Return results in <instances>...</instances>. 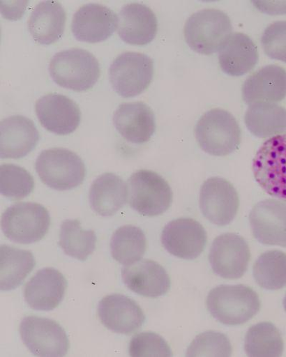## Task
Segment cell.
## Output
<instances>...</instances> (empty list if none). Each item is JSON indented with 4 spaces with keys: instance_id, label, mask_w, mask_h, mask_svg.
Returning a JSON list of instances; mask_svg holds the SVG:
<instances>
[{
    "instance_id": "6da1fadb",
    "label": "cell",
    "mask_w": 286,
    "mask_h": 357,
    "mask_svg": "<svg viewBox=\"0 0 286 357\" xmlns=\"http://www.w3.org/2000/svg\"><path fill=\"white\" fill-rule=\"evenodd\" d=\"M206 306L211 316L227 326H239L253 319L261 310L259 295L243 285H220L209 294Z\"/></svg>"
},
{
    "instance_id": "7a4b0ae2",
    "label": "cell",
    "mask_w": 286,
    "mask_h": 357,
    "mask_svg": "<svg viewBox=\"0 0 286 357\" xmlns=\"http://www.w3.org/2000/svg\"><path fill=\"white\" fill-rule=\"evenodd\" d=\"M49 72L57 84L75 92L89 91L100 77L96 57L90 52L79 48L55 54L50 61Z\"/></svg>"
},
{
    "instance_id": "3957f363",
    "label": "cell",
    "mask_w": 286,
    "mask_h": 357,
    "mask_svg": "<svg viewBox=\"0 0 286 357\" xmlns=\"http://www.w3.org/2000/svg\"><path fill=\"white\" fill-rule=\"evenodd\" d=\"M196 140L202 151L216 157L231 155L238 150L241 131L234 116L222 109H213L200 118Z\"/></svg>"
},
{
    "instance_id": "277c9868",
    "label": "cell",
    "mask_w": 286,
    "mask_h": 357,
    "mask_svg": "<svg viewBox=\"0 0 286 357\" xmlns=\"http://www.w3.org/2000/svg\"><path fill=\"white\" fill-rule=\"evenodd\" d=\"M232 31L231 19L224 12L205 9L189 17L185 24L184 36L194 52L211 55L220 51Z\"/></svg>"
},
{
    "instance_id": "5b68a950",
    "label": "cell",
    "mask_w": 286,
    "mask_h": 357,
    "mask_svg": "<svg viewBox=\"0 0 286 357\" xmlns=\"http://www.w3.org/2000/svg\"><path fill=\"white\" fill-rule=\"evenodd\" d=\"M41 181L55 190H70L80 186L86 175L84 162L76 153L65 148L43 151L36 162Z\"/></svg>"
},
{
    "instance_id": "8992f818",
    "label": "cell",
    "mask_w": 286,
    "mask_h": 357,
    "mask_svg": "<svg viewBox=\"0 0 286 357\" xmlns=\"http://www.w3.org/2000/svg\"><path fill=\"white\" fill-rule=\"evenodd\" d=\"M128 202L133 209L145 217L165 213L173 202V192L158 173L140 169L133 173L128 182Z\"/></svg>"
},
{
    "instance_id": "52a82bcc",
    "label": "cell",
    "mask_w": 286,
    "mask_h": 357,
    "mask_svg": "<svg viewBox=\"0 0 286 357\" xmlns=\"http://www.w3.org/2000/svg\"><path fill=\"white\" fill-rule=\"evenodd\" d=\"M50 216L43 205L33 202L15 204L2 215L1 226L10 241L22 245L40 241L50 227Z\"/></svg>"
},
{
    "instance_id": "ba28073f",
    "label": "cell",
    "mask_w": 286,
    "mask_h": 357,
    "mask_svg": "<svg viewBox=\"0 0 286 357\" xmlns=\"http://www.w3.org/2000/svg\"><path fill=\"white\" fill-rule=\"evenodd\" d=\"M257 184L269 195L286 201V133L269 139L253 162Z\"/></svg>"
},
{
    "instance_id": "9c48e42d",
    "label": "cell",
    "mask_w": 286,
    "mask_h": 357,
    "mask_svg": "<svg viewBox=\"0 0 286 357\" xmlns=\"http://www.w3.org/2000/svg\"><path fill=\"white\" fill-rule=\"evenodd\" d=\"M109 75L116 93L124 98H134L150 86L154 75V63L147 54L123 52L114 59Z\"/></svg>"
},
{
    "instance_id": "30bf717a",
    "label": "cell",
    "mask_w": 286,
    "mask_h": 357,
    "mask_svg": "<svg viewBox=\"0 0 286 357\" xmlns=\"http://www.w3.org/2000/svg\"><path fill=\"white\" fill-rule=\"evenodd\" d=\"M20 333L27 348L37 356L61 357L68 353V337L63 327L52 319L26 317L20 323Z\"/></svg>"
},
{
    "instance_id": "8fae6325",
    "label": "cell",
    "mask_w": 286,
    "mask_h": 357,
    "mask_svg": "<svg viewBox=\"0 0 286 357\" xmlns=\"http://www.w3.org/2000/svg\"><path fill=\"white\" fill-rule=\"evenodd\" d=\"M199 204L200 211L210 222L224 227L235 219L240 200L231 183L223 178L212 177L200 189Z\"/></svg>"
},
{
    "instance_id": "7c38bea8",
    "label": "cell",
    "mask_w": 286,
    "mask_h": 357,
    "mask_svg": "<svg viewBox=\"0 0 286 357\" xmlns=\"http://www.w3.org/2000/svg\"><path fill=\"white\" fill-rule=\"evenodd\" d=\"M250 251L244 238L235 233L223 234L216 238L209 253L213 272L226 280L241 278L246 273Z\"/></svg>"
},
{
    "instance_id": "4fadbf2b",
    "label": "cell",
    "mask_w": 286,
    "mask_h": 357,
    "mask_svg": "<svg viewBox=\"0 0 286 357\" xmlns=\"http://www.w3.org/2000/svg\"><path fill=\"white\" fill-rule=\"evenodd\" d=\"M161 241L165 249L178 258L193 260L203 253L207 234L202 226L191 218H179L164 227Z\"/></svg>"
},
{
    "instance_id": "5bb4252c",
    "label": "cell",
    "mask_w": 286,
    "mask_h": 357,
    "mask_svg": "<svg viewBox=\"0 0 286 357\" xmlns=\"http://www.w3.org/2000/svg\"><path fill=\"white\" fill-rule=\"evenodd\" d=\"M249 222L257 242L286 248V202L269 199L253 208Z\"/></svg>"
},
{
    "instance_id": "9a60e30c",
    "label": "cell",
    "mask_w": 286,
    "mask_h": 357,
    "mask_svg": "<svg viewBox=\"0 0 286 357\" xmlns=\"http://www.w3.org/2000/svg\"><path fill=\"white\" fill-rule=\"evenodd\" d=\"M119 26V17L107 6L91 3L82 6L75 13L72 32L76 40L89 43L107 40Z\"/></svg>"
},
{
    "instance_id": "2e32d148",
    "label": "cell",
    "mask_w": 286,
    "mask_h": 357,
    "mask_svg": "<svg viewBox=\"0 0 286 357\" xmlns=\"http://www.w3.org/2000/svg\"><path fill=\"white\" fill-rule=\"evenodd\" d=\"M98 317L107 330L127 335L136 333L146 321V315L137 303L120 294L107 295L101 300Z\"/></svg>"
},
{
    "instance_id": "e0dca14e",
    "label": "cell",
    "mask_w": 286,
    "mask_h": 357,
    "mask_svg": "<svg viewBox=\"0 0 286 357\" xmlns=\"http://www.w3.org/2000/svg\"><path fill=\"white\" fill-rule=\"evenodd\" d=\"M36 111L41 125L47 131L59 135L74 132L81 122L79 106L67 96L50 93L40 98Z\"/></svg>"
},
{
    "instance_id": "ac0fdd59",
    "label": "cell",
    "mask_w": 286,
    "mask_h": 357,
    "mask_svg": "<svg viewBox=\"0 0 286 357\" xmlns=\"http://www.w3.org/2000/svg\"><path fill=\"white\" fill-rule=\"evenodd\" d=\"M67 287V280L61 272L54 268H44L26 284L24 301L33 310L52 311L63 301Z\"/></svg>"
},
{
    "instance_id": "d6986e66",
    "label": "cell",
    "mask_w": 286,
    "mask_h": 357,
    "mask_svg": "<svg viewBox=\"0 0 286 357\" xmlns=\"http://www.w3.org/2000/svg\"><path fill=\"white\" fill-rule=\"evenodd\" d=\"M40 140L36 124L26 116H11L0 123V157L21 159L30 154Z\"/></svg>"
},
{
    "instance_id": "ffe728a7",
    "label": "cell",
    "mask_w": 286,
    "mask_h": 357,
    "mask_svg": "<svg viewBox=\"0 0 286 357\" xmlns=\"http://www.w3.org/2000/svg\"><path fill=\"white\" fill-rule=\"evenodd\" d=\"M113 123L124 139L135 144L148 142L156 129L154 112L142 102L122 103L114 113Z\"/></svg>"
},
{
    "instance_id": "44dd1931",
    "label": "cell",
    "mask_w": 286,
    "mask_h": 357,
    "mask_svg": "<svg viewBox=\"0 0 286 357\" xmlns=\"http://www.w3.org/2000/svg\"><path fill=\"white\" fill-rule=\"evenodd\" d=\"M122 279L132 291L146 297L165 295L171 287L170 278L158 262L143 259L123 267Z\"/></svg>"
},
{
    "instance_id": "7402d4cb",
    "label": "cell",
    "mask_w": 286,
    "mask_h": 357,
    "mask_svg": "<svg viewBox=\"0 0 286 357\" xmlns=\"http://www.w3.org/2000/svg\"><path fill=\"white\" fill-rule=\"evenodd\" d=\"M242 92L249 105L281 102L286 97V70L275 65L265 66L246 80Z\"/></svg>"
},
{
    "instance_id": "603a6c76",
    "label": "cell",
    "mask_w": 286,
    "mask_h": 357,
    "mask_svg": "<svg viewBox=\"0 0 286 357\" xmlns=\"http://www.w3.org/2000/svg\"><path fill=\"white\" fill-rule=\"evenodd\" d=\"M118 32L125 43L143 46L151 43L158 33V20L153 11L140 3L125 6L119 13Z\"/></svg>"
},
{
    "instance_id": "cb8c5ba5",
    "label": "cell",
    "mask_w": 286,
    "mask_h": 357,
    "mask_svg": "<svg viewBox=\"0 0 286 357\" xmlns=\"http://www.w3.org/2000/svg\"><path fill=\"white\" fill-rule=\"evenodd\" d=\"M66 13L59 2L39 3L28 20V29L40 45H49L59 41L63 36Z\"/></svg>"
},
{
    "instance_id": "d4e9b609",
    "label": "cell",
    "mask_w": 286,
    "mask_h": 357,
    "mask_svg": "<svg viewBox=\"0 0 286 357\" xmlns=\"http://www.w3.org/2000/svg\"><path fill=\"white\" fill-rule=\"evenodd\" d=\"M92 209L99 215H116L128 200V185L113 173L99 176L92 184L89 194Z\"/></svg>"
},
{
    "instance_id": "484cf974",
    "label": "cell",
    "mask_w": 286,
    "mask_h": 357,
    "mask_svg": "<svg viewBox=\"0 0 286 357\" xmlns=\"http://www.w3.org/2000/svg\"><path fill=\"white\" fill-rule=\"evenodd\" d=\"M219 64L224 73L241 77L250 72L259 62V55L253 41L246 35H232L219 53Z\"/></svg>"
},
{
    "instance_id": "4316f807",
    "label": "cell",
    "mask_w": 286,
    "mask_h": 357,
    "mask_svg": "<svg viewBox=\"0 0 286 357\" xmlns=\"http://www.w3.org/2000/svg\"><path fill=\"white\" fill-rule=\"evenodd\" d=\"M250 132L259 138H271L286 132V109L269 102L250 105L245 114Z\"/></svg>"
},
{
    "instance_id": "83f0119b",
    "label": "cell",
    "mask_w": 286,
    "mask_h": 357,
    "mask_svg": "<svg viewBox=\"0 0 286 357\" xmlns=\"http://www.w3.org/2000/svg\"><path fill=\"white\" fill-rule=\"evenodd\" d=\"M35 266L36 259L31 251L2 245L0 248V289H15Z\"/></svg>"
},
{
    "instance_id": "f1b7e54d",
    "label": "cell",
    "mask_w": 286,
    "mask_h": 357,
    "mask_svg": "<svg viewBox=\"0 0 286 357\" xmlns=\"http://www.w3.org/2000/svg\"><path fill=\"white\" fill-rule=\"evenodd\" d=\"M147 248L145 233L135 226L126 225L113 234L110 242L111 255L125 266L141 260Z\"/></svg>"
},
{
    "instance_id": "f546056e",
    "label": "cell",
    "mask_w": 286,
    "mask_h": 357,
    "mask_svg": "<svg viewBox=\"0 0 286 357\" xmlns=\"http://www.w3.org/2000/svg\"><path fill=\"white\" fill-rule=\"evenodd\" d=\"M244 349L250 357H278L283 355L284 342L277 327L264 321L252 326L248 330Z\"/></svg>"
},
{
    "instance_id": "4dcf8cb0",
    "label": "cell",
    "mask_w": 286,
    "mask_h": 357,
    "mask_svg": "<svg viewBox=\"0 0 286 357\" xmlns=\"http://www.w3.org/2000/svg\"><path fill=\"white\" fill-rule=\"evenodd\" d=\"M97 236L93 230H84L78 220H66L61 227L59 245L75 259L87 260L96 248Z\"/></svg>"
},
{
    "instance_id": "1f68e13d",
    "label": "cell",
    "mask_w": 286,
    "mask_h": 357,
    "mask_svg": "<svg viewBox=\"0 0 286 357\" xmlns=\"http://www.w3.org/2000/svg\"><path fill=\"white\" fill-rule=\"evenodd\" d=\"M255 282L267 290L286 287V254L279 250L263 253L253 266Z\"/></svg>"
},
{
    "instance_id": "d6a6232c",
    "label": "cell",
    "mask_w": 286,
    "mask_h": 357,
    "mask_svg": "<svg viewBox=\"0 0 286 357\" xmlns=\"http://www.w3.org/2000/svg\"><path fill=\"white\" fill-rule=\"evenodd\" d=\"M35 188L33 176L23 167L13 164L0 166V192L18 200L30 195Z\"/></svg>"
},
{
    "instance_id": "836d02e7",
    "label": "cell",
    "mask_w": 286,
    "mask_h": 357,
    "mask_svg": "<svg viewBox=\"0 0 286 357\" xmlns=\"http://www.w3.org/2000/svg\"><path fill=\"white\" fill-rule=\"evenodd\" d=\"M230 340L223 334L209 331L198 335L188 347L187 356H222L232 355Z\"/></svg>"
},
{
    "instance_id": "e575fe53",
    "label": "cell",
    "mask_w": 286,
    "mask_h": 357,
    "mask_svg": "<svg viewBox=\"0 0 286 357\" xmlns=\"http://www.w3.org/2000/svg\"><path fill=\"white\" fill-rule=\"evenodd\" d=\"M129 354L133 357L173 356L166 341L151 332L141 333L134 336L130 342Z\"/></svg>"
},
{
    "instance_id": "d590c367",
    "label": "cell",
    "mask_w": 286,
    "mask_h": 357,
    "mask_svg": "<svg viewBox=\"0 0 286 357\" xmlns=\"http://www.w3.org/2000/svg\"><path fill=\"white\" fill-rule=\"evenodd\" d=\"M262 45L268 56L286 63V21L270 24L264 32Z\"/></svg>"
},
{
    "instance_id": "8d00e7d4",
    "label": "cell",
    "mask_w": 286,
    "mask_h": 357,
    "mask_svg": "<svg viewBox=\"0 0 286 357\" xmlns=\"http://www.w3.org/2000/svg\"><path fill=\"white\" fill-rule=\"evenodd\" d=\"M255 7L269 15H286V2L253 1Z\"/></svg>"
},
{
    "instance_id": "74e56055",
    "label": "cell",
    "mask_w": 286,
    "mask_h": 357,
    "mask_svg": "<svg viewBox=\"0 0 286 357\" xmlns=\"http://www.w3.org/2000/svg\"><path fill=\"white\" fill-rule=\"evenodd\" d=\"M283 305L284 310H285V311L286 312V295H285V296L284 297V300H283Z\"/></svg>"
}]
</instances>
